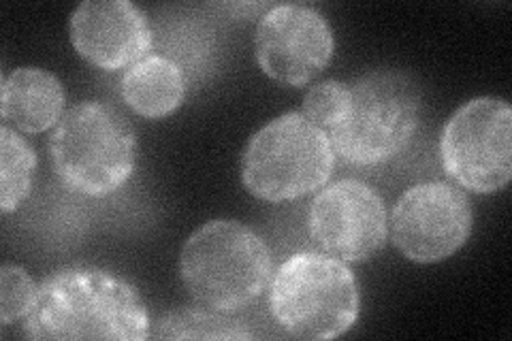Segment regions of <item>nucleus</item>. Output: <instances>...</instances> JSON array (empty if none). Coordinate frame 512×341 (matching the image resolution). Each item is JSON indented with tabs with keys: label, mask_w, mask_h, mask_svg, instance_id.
Returning <instances> with one entry per match:
<instances>
[{
	"label": "nucleus",
	"mask_w": 512,
	"mask_h": 341,
	"mask_svg": "<svg viewBox=\"0 0 512 341\" xmlns=\"http://www.w3.org/2000/svg\"><path fill=\"white\" fill-rule=\"evenodd\" d=\"M139 290L120 275L88 265L62 267L41 282L24 318L30 339L143 341L152 335Z\"/></svg>",
	"instance_id": "1"
},
{
	"label": "nucleus",
	"mask_w": 512,
	"mask_h": 341,
	"mask_svg": "<svg viewBox=\"0 0 512 341\" xmlns=\"http://www.w3.org/2000/svg\"><path fill=\"white\" fill-rule=\"evenodd\" d=\"M421 86L410 73L376 69L348 81V103L327 131L348 165H384L406 150L421 122Z\"/></svg>",
	"instance_id": "2"
},
{
	"label": "nucleus",
	"mask_w": 512,
	"mask_h": 341,
	"mask_svg": "<svg viewBox=\"0 0 512 341\" xmlns=\"http://www.w3.org/2000/svg\"><path fill=\"white\" fill-rule=\"evenodd\" d=\"M274 261L263 237L237 220H212L192 233L180 256L188 295L216 312L252 305L271 282Z\"/></svg>",
	"instance_id": "3"
},
{
	"label": "nucleus",
	"mask_w": 512,
	"mask_h": 341,
	"mask_svg": "<svg viewBox=\"0 0 512 341\" xmlns=\"http://www.w3.org/2000/svg\"><path fill=\"white\" fill-rule=\"evenodd\" d=\"M47 148L64 188L101 199L131 180L139 141L120 109L101 101H84L64 113Z\"/></svg>",
	"instance_id": "4"
},
{
	"label": "nucleus",
	"mask_w": 512,
	"mask_h": 341,
	"mask_svg": "<svg viewBox=\"0 0 512 341\" xmlns=\"http://www.w3.org/2000/svg\"><path fill=\"white\" fill-rule=\"evenodd\" d=\"M269 312L295 339H338L359 320L361 290L355 273L338 258L299 252L271 278Z\"/></svg>",
	"instance_id": "5"
},
{
	"label": "nucleus",
	"mask_w": 512,
	"mask_h": 341,
	"mask_svg": "<svg viewBox=\"0 0 512 341\" xmlns=\"http://www.w3.org/2000/svg\"><path fill=\"white\" fill-rule=\"evenodd\" d=\"M335 169L327 131L303 113H284L256 133L242 156V182L252 197L284 203L325 188Z\"/></svg>",
	"instance_id": "6"
},
{
	"label": "nucleus",
	"mask_w": 512,
	"mask_h": 341,
	"mask_svg": "<svg viewBox=\"0 0 512 341\" xmlns=\"http://www.w3.org/2000/svg\"><path fill=\"white\" fill-rule=\"evenodd\" d=\"M446 175L476 194L504 190L512 177V109L504 99L478 96L461 105L440 137Z\"/></svg>",
	"instance_id": "7"
},
{
	"label": "nucleus",
	"mask_w": 512,
	"mask_h": 341,
	"mask_svg": "<svg viewBox=\"0 0 512 341\" xmlns=\"http://www.w3.org/2000/svg\"><path fill=\"white\" fill-rule=\"evenodd\" d=\"M389 224L393 246L408 261L442 263L470 239L472 203L457 184L423 182L397 199Z\"/></svg>",
	"instance_id": "8"
},
{
	"label": "nucleus",
	"mask_w": 512,
	"mask_h": 341,
	"mask_svg": "<svg viewBox=\"0 0 512 341\" xmlns=\"http://www.w3.org/2000/svg\"><path fill=\"white\" fill-rule=\"evenodd\" d=\"M316 248L342 263H365L389 241V216L380 192L359 180L320 188L308 211Z\"/></svg>",
	"instance_id": "9"
},
{
	"label": "nucleus",
	"mask_w": 512,
	"mask_h": 341,
	"mask_svg": "<svg viewBox=\"0 0 512 341\" xmlns=\"http://www.w3.org/2000/svg\"><path fill=\"white\" fill-rule=\"evenodd\" d=\"M254 50L269 79L301 88L329 67L335 41L323 13L308 5H274L256 24Z\"/></svg>",
	"instance_id": "10"
},
{
	"label": "nucleus",
	"mask_w": 512,
	"mask_h": 341,
	"mask_svg": "<svg viewBox=\"0 0 512 341\" xmlns=\"http://www.w3.org/2000/svg\"><path fill=\"white\" fill-rule=\"evenodd\" d=\"M71 43L96 69L114 73L150 56L154 30L128 0H86L71 15Z\"/></svg>",
	"instance_id": "11"
},
{
	"label": "nucleus",
	"mask_w": 512,
	"mask_h": 341,
	"mask_svg": "<svg viewBox=\"0 0 512 341\" xmlns=\"http://www.w3.org/2000/svg\"><path fill=\"white\" fill-rule=\"evenodd\" d=\"M3 120L13 131L41 135L58 126L67 113L62 81L39 67H20L3 79Z\"/></svg>",
	"instance_id": "12"
},
{
	"label": "nucleus",
	"mask_w": 512,
	"mask_h": 341,
	"mask_svg": "<svg viewBox=\"0 0 512 341\" xmlns=\"http://www.w3.org/2000/svg\"><path fill=\"white\" fill-rule=\"evenodd\" d=\"M186 75L178 62L163 54H150L122 75V101L139 118L163 120L186 101Z\"/></svg>",
	"instance_id": "13"
},
{
	"label": "nucleus",
	"mask_w": 512,
	"mask_h": 341,
	"mask_svg": "<svg viewBox=\"0 0 512 341\" xmlns=\"http://www.w3.org/2000/svg\"><path fill=\"white\" fill-rule=\"evenodd\" d=\"M37 154L32 145L11 126L0 128V209L11 214L32 192L37 171Z\"/></svg>",
	"instance_id": "14"
},
{
	"label": "nucleus",
	"mask_w": 512,
	"mask_h": 341,
	"mask_svg": "<svg viewBox=\"0 0 512 341\" xmlns=\"http://www.w3.org/2000/svg\"><path fill=\"white\" fill-rule=\"evenodd\" d=\"M156 339H252L248 324L227 312L175 310L156 322Z\"/></svg>",
	"instance_id": "15"
},
{
	"label": "nucleus",
	"mask_w": 512,
	"mask_h": 341,
	"mask_svg": "<svg viewBox=\"0 0 512 341\" xmlns=\"http://www.w3.org/2000/svg\"><path fill=\"white\" fill-rule=\"evenodd\" d=\"M39 297V286L32 275L20 265H3L0 269V322L9 327L15 320H24Z\"/></svg>",
	"instance_id": "16"
},
{
	"label": "nucleus",
	"mask_w": 512,
	"mask_h": 341,
	"mask_svg": "<svg viewBox=\"0 0 512 341\" xmlns=\"http://www.w3.org/2000/svg\"><path fill=\"white\" fill-rule=\"evenodd\" d=\"M348 103V84L338 79H325L320 84L312 86L303 99V116L310 122L329 131L333 122L342 116V111Z\"/></svg>",
	"instance_id": "17"
}]
</instances>
